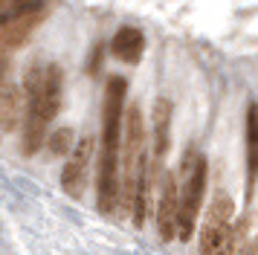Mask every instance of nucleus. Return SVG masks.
<instances>
[{
	"label": "nucleus",
	"instance_id": "1",
	"mask_svg": "<svg viewBox=\"0 0 258 255\" xmlns=\"http://www.w3.org/2000/svg\"><path fill=\"white\" fill-rule=\"evenodd\" d=\"M235 203L226 192H215L206 218L200 226V255H229V243H232L235 232Z\"/></svg>",
	"mask_w": 258,
	"mask_h": 255
},
{
	"label": "nucleus",
	"instance_id": "2",
	"mask_svg": "<svg viewBox=\"0 0 258 255\" xmlns=\"http://www.w3.org/2000/svg\"><path fill=\"white\" fill-rule=\"evenodd\" d=\"M125 96H128V79L113 76L105 84L102 99V148L110 154H122V137H125Z\"/></svg>",
	"mask_w": 258,
	"mask_h": 255
},
{
	"label": "nucleus",
	"instance_id": "3",
	"mask_svg": "<svg viewBox=\"0 0 258 255\" xmlns=\"http://www.w3.org/2000/svg\"><path fill=\"white\" fill-rule=\"evenodd\" d=\"M151 177L157 185V235L160 241L168 243L177 238V226H180V188H177V177L171 171H163L160 160L151 165Z\"/></svg>",
	"mask_w": 258,
	"mask_h": 255
},
{
	"label": "nucleus",
	"instance_id": "4",
	"mask_svg": "<svg viewBox=\"0 0 258 255\" xmlns=\"http://www.w3.org/2000/svg\"><path fill=\"white\" fill-rule=\"evenodd\" d=\"M206 157H200L198 168L183 177V188H180V226H177V238L180 241H191L195 235V223H198L200 206H203V192H206Z\"/></svg>",
	"mask_w": 258,
	"mask_h": 255
},
{
	"label": "nucleus",
	"instance_id": "5",
	"mask_svg": "<svg viewBox=\"0 0 258 255\" xmlns=\"http://www.w3.org/2000/svg\"><path fill=\"white\" fill-rule=\"evenodd\" d=\"M47 15L49 6H38V9L18 12L12 18H0V49H3V55H9L12 49H21L32 38V32L47 21Z\"/></svg>",
	"mask_w": 258,
	"mask_h": 255
},
{
	"label": "nucleus",
	"instance_id": "6",
	"mask_svg": "<svg viewBox=\"0 0 258 255\" xmlns=\"http://www.w3.org/2000/svg\"><path fill=\"white\" fill-rule=\"evenodd\" d=\"M93 154H96V137L93 134H84V137L76 142V148H73V154L67 157V165H64V171H61V185H64V192L70 197L84 195Z\"/></svg>",
	"mask_w": 258,
	"mask_h": 255
},
{
	"label": "nucleus",
	"instance_id": "7",
	"mask_svg": "<svg viewBox=\"0 0 258 255\" xmlns=\"http://www.w3.org/2000/svg\"><path fill=\"white\" fill-rule=\"evenodd\" d=\"M258 188V102L246 104V203Z\"/></svg>",
	"mask_w": 258,
	"mask_h": 255
},
{
	"label": "nucleus",
	"instance_id": "8",
	"mask_svg": "<svg viewBox=\"0 0 258 255\" xmlns=\"http://www.w3.org/2000/svg\"><path fill=\"white\" fill-rule=\"evenodd\" d=\"M26 119V93L12 84L9 79H3V93H0V122L3 131L12 134L18 125H24Z\"/></svg>",
	"mask_w": 258,
	"mask_h": 255
},
{
	"label": "nucleus",
	"instance_id": "9",
	"mask_svg": "<svg viewBox=\"0 0 258 255\" xmlns=\"http://www.w3.org/2000/svg\"><path fill=\"white\" fill-rule=\"evenodd\" d=\"M145 52V35L137 26H119L110 38V55L122 64H140Z\"/></svg>",
	"mask_w": 258,
	"mask_h": 255
},
{
	"label": "nucleus",
	"instance_id": "10",
	"mask_svg": "<svg viewBox=\"0 0 258 255\" xmlns=\"http://www.w3.org/2000/svg\"><path fill=\"white\" fill-rule=\"evenodd\" d=\"M151 139H154V157L163 160L171 148V102L160 96L151 110Z\"/></svg>",
	"mask_w": 258,
	"mask_h": 255
},
{
	"label": "nucleus",
	"instance_id": "11",
	"mask_svg": "<svg viewBox=\"0 0 258 255\" xmlns=\"http://www.w3.org/2000/svg\"><path fill=\"white\" fill-rule=\"evenodd\" d=\"M21 137H24V154L26 157H35L38 151L44 148V134H47V122H41V119H32V116H26L24 125H21Z\"/></svg>",
	"mask_w": 258,
	"mask_h": 255
},
{
	"label": "nucleus",
	"instance_id": "12",
	"mask_svg": "<svg viewBox=\"0 0 258 255\" xmlns=\"http://www.w3.org/2000/svg\"><path fill=\"white\" fill-rule=\"evenodd\" d=\"M47 148L52 157H70L73 148H76V131L73 128H58L52 131L47 139Z\"/></svg>",
	"mask_w": 258,
	"mask_h": 255
},
{
	"label": "nucleus",
	"instance_id": "13",
	"mask_svg": "<svg viewBox=\"0 0 258 255\" xmlns=\"http://www.w3.org/2000/svg\"><path fill=\"white\" fill-rule=\"evenodd\" d=\"M38 6H49V0H0V18H12L18 12L38 9Z\"/></svg>",
	"mask_w": 258,
	"mask_h": 255
}]
</instances>
